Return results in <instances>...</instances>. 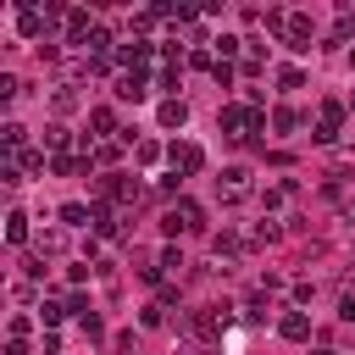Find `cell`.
Listing matches in <instances>:
<instances>
[{
  "label": "cell",
  "mask_w": 355,
  "mask_h": 355,
  "mask_svg": "<svg viewBox=\"0 0 355 355\" xmlns=\"http://www.w3.org/2000/svg\"><path fill=\"white\" fill-rule=\"evenodd\" d=\"M6 355H28V344H22V338H11V344H6Z\"/></svg>",
  "instance_id": "cell-26"
},
{
  "label": "cell",
  "mask_w": 355,
  "mask_h": 355,
  "mask_svg": "<svg viewBox=\"0 0 355 355\" xmlns=\"http://www.w3.org/2000/svg\"><path fill=\"white\" fill-rule=\"evenodd\" d=\"M6 239H11V244H28V216H22V211L6 216Z\"/></svg>",
  "instance_id": "cell-14"
},
{
  "label": "cell",
  "mask_w": 355,
  "mask_h": 355,
  "mask_svg": "<svg viewBox=\"0 0 355 355\" xmlns=\"http://www.w3.org/2000/svg\"><path fill=\"white\" fill-rule=\"evenodd\" d=\"M17 89H22V83H17L11 72H0V100H17Z\"/></svg>",
  "instance_id": "cell-24"
},
{
  "label": "cell",
  "mask_w": 355,
  "mask_h": 355,
  "mask_svg": "<svg viewBox=\"0 0 355 355\" xmlns=\"http://www.w3.org/2000/svg\"><path fill=\"white\" fill-rule=\"evenodd\" d=\"M155 122H161V128H183V122H189V105H183V100L172 94V100H161V111H155Z\"/></svg>",
  "instance_id": "cell-10"
},
{
  "label": "cell",
  "mask_w": 355,
  "mask_h": 355,
  "mask_svg": "<svg viewBox=\"0 0 355 355\" xmlns=\"http://www.w3.org/2000/svg\"><path fill=\"white\" fill-rule=\"evenodd\" d=\"M183 327H189L194 338H216V333L227 327V305H200V311L183 316Z\"/></svg>",
  "instance_id": "cell-2"
},
{
  "label": "cell",
  "mask_w": 355,
  "mask_h": 355,
  "mask_svg": "<svg viewBox=\"0 0 355 355\" xmlns=\"http://www.w3.org/2000/svg\"><path fill=\"white\" fill-rule=\"evenodd\" d=\"M17 172H44V155L39 150H17Z\"/></svg>",
  "instance_id": "cell-19"
},
{
  "label": "cell",
  "mask_w": 355,
  "mask_h": 355,
  "mask_svg": "<svg viewBox=\"0 0 355 355\" xmlns=\"http://www.w3.org/2000/svg\"><path fill=\"white\" fill-rule=\"evenodd\" d=\"M349 61H355V50H349Z\"/></svg>",
  "instance_id": "cell-30"
},
{
  "label": "cell",
  "mask_w": 355,
  "mask_h": 355,
  "mask_svg": "<svg viewBox=\"0 0 355 355\" xmlns=\"http://www.w3.org/2000/svg\"><path fill=\"white\" fill-rule=\"evenodd\" d=\"M139 322H144V327H161V322H166V305H144V316H139Z\"/></svg>",
  "instance_id": "cell-22"
},
{
  "label": "cell",
  "mask_w": 355,
  "mask_h": 355,
  "mask_svg": "<svg viewBox=\"0 0 355 355\" xmlns=\"http://www.w3.org/2000/svg\"><path fill=\"white\" fill-rule=\"evenodd\" d=\"M200 355H211V349H200Z\"/></svg>",
  "instance_id": "cell-29"
},
{
  "label": "cell",
  "mask_w": 355,
  "mask_h": 355,
  "mask_svg": "<svg viewBox=\"0 0 355 355\" xmlns=\"http://www.w3.org/2000/svg\"><path fill=\"white\" fill-rule=\"evenodd\" d=\"M178 227H189V233H194V227H205V211H200L194 200H178V205L166 211V233H178Z\"/></svg>",
  "instance_id": "cell-5"
},
{
  "label": "cell",
  "mask_w": 355,
  "mask_h": 355,
  "mask_svg": "<svg viewBox=\"0 0 355 355\" xmlns=\"http://www.w3.org/2000/svg\"><path fill=\"white\" fill-rule=\"evenodd\" d=\"M338 122H344V105H338V100H322V111H316V128H311V139H316V144H333V139H338Z\"/></svg>",
  "instance_id": "cell-3"
},
{
  "label": "cell",
  "mask_w": 355,
  "mask_h": 355,
  "mask_svg": "<svg viewBox=\"0 0 355 355\" xmlns=\"http://www.w3.org/2000/svg\"><path fill=\"white\" fill-rule=\"evenodd\" d=\"M166 155H172V172H178V178H189V172H200V166H205V150H200V144H189V139H178Z\"/></svg>",
  "instance_id": "cell-4"
},
{
  "label": "cell",
  "mask_w": 355,
  "mask_h": 355,
  "mask_svg": "<svg viewBox=\"0 0 355 355\" xmlns=\"http://www.w3.org/2000/svg\"><path fill=\"white\" fill-rule=\"evenodd\" d=\"M277 83H283V89H300L305 78H300V67H283V72H277Z\"/></svg>",
  "instance_id": "cell-23"
},
{
  "label": "cell",
  "mask_w": 355,
  "mask_h": 355,
  "mask_svg": "<svg viewBox=\"0 0 355 355\" xmlns=\"http://www.w3.org/2000/svg\"><path fill=\"white\" fill-rule=\"evenodd\" d=\"M67 33H72V39H89V33H94V17L72 6V11H67Z\"/></svg>",
  "instance_id": "cell-12"
},
{
  "label": "cell",
  "mask_w": 355,
  "mask_h": 355,
  "mask_svg": "<svg viewBox=\"0 0 355 355\" xmlns=\"http://www.w3.org/2000/svg\"><path fill=\"white\" fill-rule=\"evenodd\" d=\"M272 128H277V133H294V128H300V116H294L288 105H277V111H272Z\"/></svg>",
  "instance_id": "cell-18"
},
{
  "label": "cell",
  "mask_w": 355,
  "mask_h": 355,
  "mask_svg": "<svg viewBox=\"0 0 355 355\" xmlns=\"http://www.w3.org/2000/svg\"><path fill=\"white\" fill-rule=\"evenodd\" d=\"M211 250H216V255H239V233H216Z\"/></svg>",
  "instance_id": "cell-20"
},
{
  "label": "cell",
  "mask_w": 355,
  "mask_h": 355,
  "mask_svg": "<svg viewBox=\"0 0 355 355\" xmlns=\"http://www.w3.org/2000/svg\"><path fill=\"white\" fill-rule=\"evenodd\" d=\"M44 144H50V150H55V155H61V150H67V144H72V133H67V128H61V122H50V128H44Z\"/></svg>",
  "instance_id": "cell-16"
},
{
  "label": "cell",
  "mask_w": 355,
  "mask_h": 355,
  "mask_svg": "<svg viewBox=\"0 0 355 355\" xmlns=\"http://www.w3.org/2000/svg\"><path fill=\"white\" fill-rule=\"evenodd\" d=\"M50 172H61V178H67V172H78V161H72V155H50Z\"/></svg>",
  "instance_id": "cell-25"
},
{
  "label": "cell",
  "mask_w": 355,
  "mask_h": 355,
  "mask_svg": "<svg viewBox=\"0 0 355 355\" xmlns=\"http://www.w3.org/2000/svg\"><path fill=\"white\" fill-rule=\"evenodd\" d=\"M144 83H150V78H144V72H122V78H116V100H133V105H139V100H144V94H150V89H144Z\"/></svg>",
  "instance_id": "cell-8"
},
{
  "label": "cell",
  "mask_w": 355,
  "mask_h": 355,
  "mask_svg": "<svg viewBox=\"0 0 355 355\" xmlns=\"http://www.w3.org/2000/svg\"><path fill=\"white\" fill-rule=\"evenodd\" d=\"M100 200H139V183L128 172H105L100 178Z\"/></svg>",
  "instance_id": "cell-6"
},
{
  "label": "cell",
  "mask_w": 355,
  "mask_h": 355,
  "mask_svg": "<svg viewBox=\"0 0 355 355\" xmlns=\"http://www.w3.org/2000/svg\"><path fill=\"white\" fill-rule=\"evenodd\" d=\"M277 333L294 338V344H305V338H311V316H305V311H288V316L277 322Z\"/></svg>",
  "instance_id": "cell-9"
},
{
  "label": "cell",
  "mask_w": 355,
  "mask_h": 355,
  "mask_svg": "<svg viewBox=\"0 0 355 355\" xmlns=\"http://www.w3.org/2000/svg\"><path fill=\"white\" fill-rule=\"evenodd\" d=\"M50 105H55V111H61V116H67V111H78V94H72V83H61V89H55V100H50Z\"/></svg>",
  "instance_id": "cell-17"
},
{
  "label": "cell",
  "mask_w": 355,
  "mask_h": 355,
  "mask_svg": "<svg viewBox=\"0 0 355 355\" xmlns=\"http://www.w3.org/2000/svg\"><path fill=\"white\" fill-rule=\"evenodd\" d=\"M89 128H94V133H116V111H111V105H94V111H89Z\"/></svg>",
  "instance_id": "cell-13"
},
{
  "label": "cell",
  "mask_w": 355,
  "mask_h": 355,
  "mask_svg": "<svg viewBox=\"0 0 355 355\" xmlns=\"http://www.w3.org/2000/svg\"><path fill=\"white\" fill-rule=\"evenodd\" d=\"M55 216H61L67 227H89V222H94V211H89V205H78V200H67V205H61Z\"/></svg>",
  "instance_id": "cell-11"
},
{
  "label": "cell",
  "mask_w": 355,
  "mask_h": 355,
  "mask_svg": "<svg viewBox=\"0 0 355 355\" xmlns=\"http://www.w3.org/2000/svg\"><path fill=\"white\" fill-rule=\"evenodd\" d=\"M216 189H222V200L233 205V200H244V194H250V172H244V166H227V172L216 178Z\"/></svg>",
  "instance_id": "cell-7"
},
{
  "label": "cell",
  "mask_w": 355,
  "mask_h": 355,
  "mask_svg": "<svg viewBox=\"0 0 355 355\" xmlns=\"http://www.w3.org/2000/svg\"><path fill=\"white\" fill-rule=\"evenodd\" d=\"M0 139H6V150L17 155V150H22V139H28V128H22V122H6V128H0Z\"/></svg>",
  "instance_id": "cell-15"
},
{
  "label": "cell",
  "mask_w": 355,
  "mask_h": 355,
  "mask_svg": "<svg viewBox=\"0 0 355 355\" xmlns=\"http://www.w3.org/2000/svg\"><path fill=\"white\" fill-rule=\"evenodd\" d=\"M311 355H338V349H327V344H322V349H311Z\"/></svg>",
  "instance_id": "cell-27"
},
{
  "label": "cell",
  "mask_w": 355,
  "mask_h": 355,
  "mask_svg": "<svg viewBox=\"0 0 355 355\" xmlns=\"http://www.w3.org/2000/svg\"><path fill=\"white\" fill-rule=\"evenodd\" d=\"M39 316H44V327H55V322L67 316V305H55V300H44V305H39Z\"/></svg>",
  "instance_id": "cell-21"
},
{
  "label": "cell",
  "mask_w": 355,
  "mask_h": 355,
  "mask_svg": "<svg viewBox=\"0 0 355 355\" xmlns=\"http://www.w3.org/2000/svg\"><path fill=\"white\" fill-rule=\"evenodd\" d=\"M216 122H222L233 139H250L255 128H266V116H261L255 105H222V116H216Z\"/></svg>",
  "instance_id": "cell-1"
},
{
  "label": "cell",
  "mask_w": 355,
  "mask_h": 355,
  "mask_svg": "<svg viewBox=\"0 0 355 355\" xmlns=\"http://www.w3.org/2000/svg\"><path fill=\"white\" fill-rule=\"evenodd\" d=\"M349 105H355V94H349Z\"/></svg>",
  "instance_id": "cell-28"
}]
</instances>
